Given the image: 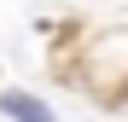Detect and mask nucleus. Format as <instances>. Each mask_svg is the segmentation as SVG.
<instances>
[{
    "mask_svg": "<svg viewBox=\"0 0 128 122\" xmlns=\"http://www.w3.org/2000/svg\"><path fill=\"white\" fill-rule=\"evenodd\" d=\"M0 111H6L12 122H52V111L41 105L35 93H18V87H6V93H0Z\"/></svg>",
    "mask_w": 128,
    "mask_h": 122,
    "instance_id": "f257e3e1",
    "label": "nucleus"
}]
</instances>
